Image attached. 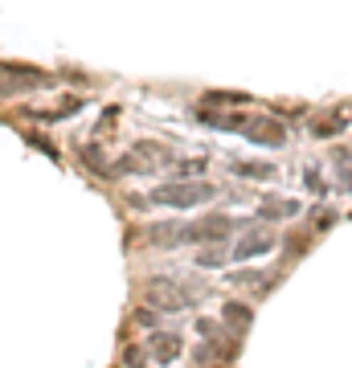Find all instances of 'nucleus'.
<instances>
[{
    "label": "nucleus",
    "instance_id": "15",
    "mask_svg": "<svg viewBox=\"0 0 352 368\" xmlns=\"http://www.w3.org/2000/svg\"><path fill=\"white\" fill-rule=\"evenodd\" d=\"M336 160L344 164V168H340V180H344V188L352 193V160H348V151H336Z\"/></svg>",
    "mask_w": 352,
    "mask_h": 368
},
{
    "label": "nucleus",
    "instance_id": "10",
    "mask_svg": "<svg viewBox=\"0 0 352 368\" xmlns=\"http://www.w3.org/2000/svg\"><path fill=\"white\" fill-rule=\"evenodd\" d=\"M262 217H295L299 213V201H287V197H274V201H262L258 205Z\"/></svg>",
    "mask_w": 352,
    "mask_h": 368
},
{
    "label": "nucleus",
    "instance_id": "20",
    "mask_svg": "<svg viewBox=\"0 0 352 368\" xmlns=\"http://www.w3.org/2000/svg\"><path fill=\"white\" fill-rule=\"evenodd\" d=\"M135 319H139V323H148V328H151V323H156V315H151L148 307H144V311H135Z\"/></svg>",
    "mask_w": 352,
    "mask_h": 368
},
{
    "label": "nucleus",
    "instance_id": "8",
    "mask_svg": "<svg viewBox=\"0 0 352 368\" xmlns=\"http://www.w3.org/2000/svg\"><path fill=\"white\" fill-rule=\"evenodd\" d=\"M135 164H139V172H156V168L168 164V151L156 148V144H139L135 148Z\"/></svg>",
    "mask_w": 352,
    "mask_h": 368
},
{
    "label": "nucleus",
    "instance_id": "9",
    "mask_svg": "<svg viewBox=\"0 0 352 368\" xmlns=\"http://www.w3.org/2000/svg\"><path fill=\"white\" fill-rule=\"evenodd\" d=\"M221 319H225L230 328H238V332H246V328H250V323H254V311H250V307H246V303L230 299V303H225V307H221Z\"/></svg>",
    "mask_w": 352,
    "mask_h": 368
},
{
    "label": "nucleus",
    "instance_id": "4",
    "mask_svg": "<svg viewBox=\"0 0 352 368\" xmlns=\"http://www.w3.org/2000/svg\"><path fill=\"white\" fill-rule=\"evenodd\" d=\"M46 82V74H37L29 66H4L0 70V90L4 94H17V90H29V86H41Z\"/></svg>",
    "mask_w": 352,
    "mask_h": 368
},
{
    "label": "nucleus",
    "instance_id": "17",
    "mask_svg": "<svg viewBox=\"0 0 352 368\" xmlns=\"http://www.w3.org/2000/svg\"><path fill=\"white\" fill-rule=\"evenodd\" d=\"M197 332H201V335H209V340H213V335H218V323H209V319H201V323H197Z\"/></svg>",
    "mask_w": 352,
    "mask_h": 368
},
{
    "label": "nucleus",
    "instance_id": "12",
    "mask_svg": "<svg viewBox=\"0 0 352 368\" xmlns=\"http://www.w3.org/2000/svg\"><path fill=\"white\" fill-rule=\"evenodd\" d=\"M201 102H205V107H234V102H246V94H230V90H209Z\"/></svg>",
    "mask_w": 352,
    "mask_h": 368
},
{
    "label": "nucleus",
    "instance_id": "2",
    "mask_svg": "<svg viewBox=\"0 0 352 368\" xmlns=\"http://www.w3.org/2000/svg\"><path fill=\"white\" fill-rule=\"evenodd\" d=\"M144 299L156 307V311H185V291L176 283H164V278H151L148 291H144Z\"/></svg>",
    "mask_w": 352,
    "mask_h": 368
},
{
    "label": "nucleus",
    "instance_id": "3",
    "mask_svg": "<svg viewBox=\"0 0 352 368\" xmlns=\"http://www.w3.org/2000/svg\"><path fill=\"white\" fill-rule=\"evenodd\" d=\"M242 131L250 135L254 144H262V148H283V144H287L283 123H274V119H267V115L246 119V127H242Z\"/></svg>",
    "mask_w": 352,
    "mask_h": 368
},
{
    "label": "nucleus",
    "instance_id": "18",
    "mask_svg": "<svg viewBox=\"0 0 352 368\" xmlns=\"http://www.w3.org/2000/svg\"><path fill=\"white\" fill-rule=\"evenodd\" d=\"M218 262H221V250H209V254L201 258V266H218Z\"/></svg>",
    "mask_w": 352,
    "mask_h": 368
},
{
    "label": "nucleus",
    "instance_id": "19",
    "mask_svg": "<svg viewBox=\"0 0 352 368\" xmlns=\"http://www.w3.org/2000/svg\"><path fill=\"white\" fill-rule=\"evenodd\" d=\"M201 168H205V160H188V164L181 168V172H185V176H193V172H201Z\"/></svg>",
    "mask_w": 352,
    "mask_h": 368
},
{
    "label": "nucleus",
    "instance_id": "7",
    "mask_svg": "<svg viewBox=\"0 0 352 368\" xmlns=\"http://www.w3.org/2000/svg\"><path fill=\"white\" fill-rule=\"evenodd\" d=\"M151 356L160 360V364H168V360H176L181 356V335H172V332H156L151 335Z\"/></svg>",
    "mask_w": 352,
    "mask_h": 368
},
{
    "label": "nucleus",
    "instance_id": "5",
    "mask_svg": "<svg viewBox=\"0 0 352 368\" xmlns=\"http://www.w3.org/2000/svg\"><path fill=\"white\" fill-rule=\"evenodd\" d=\"M270 246H274V234H267V229H250V234L238 237L234 262H250V258H258V254H267Z\"/></svg>",
    "mask_w": 352,
    "mask_h": 368
},
{
    "label": "nucleus",
    "instance_id": "6",
    "mask_svg": "<svg viewBox=\"0 0 352 368\" xmlns=\"http://www.w3.org/2000/svg\"><path fill=\"white\" fill-rule=\"evenodd\" d=\"M234 225H230V217H221V213H213V217L197 221L193 229H188V237H205V242H221V237L230 234Z\"/></svg>",
    "mask_w": 352,
    "mask_h": 368
},
{
    "label": "nucleus",
    "instance_id": "13",
    "mask_svg": "<svg viewBox=\"0 0 352 368\" xmlns=\"http://www.w3.org/2000/svg\"><path fill=\"white\" fill-rule=\"evenodd\" d=\"M238 176H250V180H262V176H274V168L270 164H234Z\"/></svg>",
    "mask_w": 352,
    "mask_h": 368
},
{
    "label": "nucleus",
    "instance_id": "14",
    "mask_svg": "<svg viewBox=\"0 0 352 368\" xmlns=\"http://www.w3.org/2000/svg\"><path fill=\"white\" fill-rule=\"evenodd\" d=\"M234 286H242V291H262V286H267V278H262V274H246V270H238V274H234Z\"/></svg>",
    "mask_w": 352,
    "mask_h": 368
},
{
    "label": "nucleus",
    "instance_id": "1",
    "mask_svg": "<svg viewBox=\"0 0 352 368\" xmlns=\"http://www.w3.org/2000/svg\"><path fill=\"white\" fill-rule=\"evenodd\" d=\"M213 197V188L205 180H172V184H160L156 193L148 197V205H172V209H193Z\"/></svg>",
    "mask_w": 352,
    "mask_h": 368
},
{
    "label": "nucleus",
    "instance_id": "16",
    "mask_svg": "<svg viewBox=\"0 0 352 368\" xmlns=\"http://www.w3.org/2000/svg\"><path fill=\"white\" fill-rule=\"evenodd\" d=\"M340 127H344V119H324V123H316V135H324V139H328V135L340 131Z\"/></svg>",
    "mask_w": 352,
    "mask_h": 368
},
{
    "label": "nucleus",
    "instance_id": "11",
    "mask_svg": "<svg viewBox=\"0 0 352 368\" xmlns=\"http://www.w3.org/2000/svg\"><path fill=\"white\" fill-rule=\"evenodd\" d=\"M151 237H156L160 246H176V242H188V229H176V225H156Z\"/></svg>",
    "mask_w": 352,
    "mask_h": 368
}]
</instances>
